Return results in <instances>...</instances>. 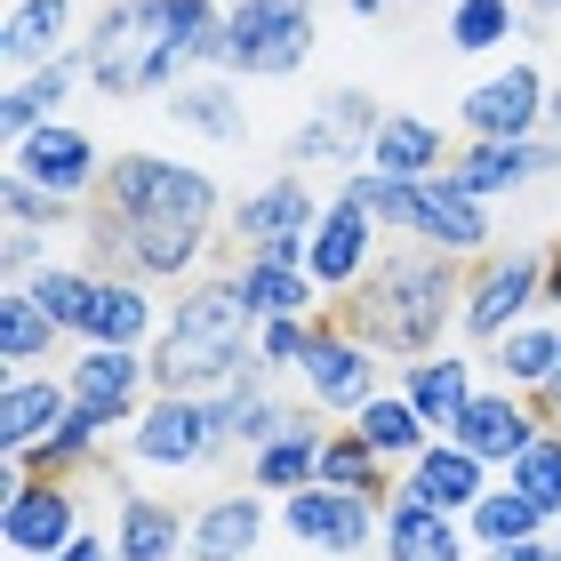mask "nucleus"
Here are the masks:
<instances>
[{"label":"nucleus","instance_id":"1","mask_svg":"<svg viewBox=\"0 0 561 561\" xmlns=\"http://www.w3.org/2000/svg\"><path fill=\"white\" fill-rule=\"evenodd\" d=\"M225 0H105L81 24L89 89L129 105V96H169L185 72H217Z\"/></svg>","mask_w":561,"mask_h":561},{"label":"nucleus","instance_id":"2","mask_svg":"<svg viewBox=\"0 0 561 561\" xmlns=\"http://www.w3.org/2000/svg\"><path fill=\"white\" fill-rule=\"evenodd\" d=\"M353 337H369L386 362H425L457 337V313H466V265L442 257L425 241H393L386 257L369 265L362 289H345L329 305Z\"/></svg>","mask_w":561,"mask_h":561},{"label":"nucleus","instance_id":"3","mask_svg":"<svg viewBox=\"0 0 561 561\" xmlns=\"http://www.w3.org/2000/svg\"><path fill=\"white\" fill-rule=\"evenodd\" d=\"M257 362V313H249L233 265L193 273L185 297L169 305V329L152 337V393H225Z\"/></svg>","mask_w":561,"mask_h":561},{"label":"nucleus","instance_id":"4","mask_svg":"<svg viewBox=\"0 0 561 561\" xmlns=\"http://www.w3.org/2000/svg\"><path fill=\"white\" fill-rule=\"evenodd\" d=\"M321 48V0H225L217 72L233 81H289Z\"/></svg>","mask_w":561,"mask_h":561},{"label":"nucleus","instance_id":"5","mask_svg":"<svg viewBox=\"0 0 561 561\" xmlns=\"http://www.w3.org/2000/svg\"><path fill=\"white\" fill-rule=\"evenodd\" d=\"M105 209L121 217H201V225H217L225 217V185L201 161H176V152H113V169H105Z\"/></svg>","mask_w":561,"mask_h":561},{"label":"nucleus","instance_id":"6","mask_svg":"<svg viewBox=\"0 0 561 561\" xmlns=\"http://www.w3.org/2000/svg\"><path fill=\"white\" fill-rule=\"evenodd\" d=\"M89 529V497L72 490V473H24L0 457V553L48 561Z\"/></svg>","mask_w":561,"mask_h":561},{"label":"nucleus","instance_id":"7","mask_svg":"<svg viewBox=\"0 0 561 561\" xmlns=\"http://www.w3.org/2000/svg\"><path fill=\"white\" fill-rule=\"evenodd\" d=\"M225 449H233V433H225L217 393H152L145 417L129 425V466L145 473H201Z\"/></svg>","mask_w":561,"mask_h":561},{"label":"nucleus","instance_id":"8","mask_svg":"<svg viewBox=\"0 0 561 561\" xmlns=\"http://www.w3.org/2000/svg\"><path fill=\"white\" fill-rule=\"evenodd\" d=\"M529 313H546V249H538V241H514V249H490V257H473L457 337L481 353V345H497L505 329L529 321Z\"/></svg>","mask_w":561,"mask_h":561},{"label":"nucleus","instance_id":"9","mask_svg":"<svg viewBox=\"0 0 561 561\" xmlns=\"http://www.w3.org/2000/svg\"><path fill=\"white\" fill-rule=\"evenodd\" d=\"M273 514H280V538L321 561H362L386 538V505L362 490H329V481H305V490L273 497Z\"/></svg>","mask_w":561,"mask_h":561},{"label":"nucleus","instance_id":"10","mask_svg":"<svg viewBox=\"0 0 561 561\" xmlns=\"http://www.w3.org/2000/svg\"><path fill=\"white\" fill-rule=\"evenodd\" d=\"M321 201L329 193H313V176L280 161L265 185H249L233 209H225V233H233V249H249V257H289V265H305V233H313Z\"/></svg>","mask_w":561,"mask_h":561},{"label":"nucleus","instance_id":"11","mask_svg":"<svg viewBox=\"0 0 561 561\" xmlns=\"http://www.w3.org/2000/svg\"><path fill=\"white\" fill-rule=\"evenodd\" d=\"M297 386H305V401H313L321 417H353L362 401L386 393V353L369 337H353L337 313H321L313 345H305V362H297Z\"/></svg>","mask_w":561,"mask_h":561},{"label":"nucleus","instance_id":"12","mask_svg":"<svg viewBox=\"0 0 561 561\" xmlns=\"http://www.w3.org/2000/svg\"><path fill=\"white\" fill-rule=\"evenodd\" d=\"M9 169L24 176V185H41V193L72 201V209H89V201L105 193L113 152L96 145V137L81 129V121H41L33 137H16V145H9Z\"/></svg>","mask_w":561,"mask_h":561},{"label":"nucleus","instance_id":"13","mask_svg":"<svg viewBox=\"0 0 561 561\" xmlns=\"http://www.w3.org/2000/svg\"><path fill=\"white\" fill-rule=\"evenodd\" d=\"M377 121H386V113H377V96H369V89H337V96H321V105L289 129L280 161L305 169V176H345V169H362V161H369Z\"/></svg>","mask_w":561,"mask_h":561},{"label":"nucleus","instance_id":"14","mask_svg":"<svg viewBox=\"0 0 561 561\" xmlns=\"http://www.w3.org/2000/svg\"><path fill=\"white\" fill-rule=\"evenodd\" d=\"M65 386H72L81 417H96L105 433H129L152 401V353L145 345H81L65 362Z\"/></svg>","mask_w":561,"mask_h":561},{"label":"nucleus","instance_id":"15","mask_svg":"<svg viewBox=\"0 0 561 561\" xmlns=\"http://www.w3.org/2000/svg\"><path fill=\"white\" fill-rule=\"evenodd\" d=\"M377 257H386V225H377L353 193H329L321 217H313V233H305V273L321 280V297L337 305L345 289H362Z\"/></svg>","mask_w":561,"mask_h":561},{"label":"nucleus","instance_id":"16","mask_svg":"<svg viewBox=\"0 0 561 561\" xmlns=\"http://www.w3.org/2000/svg\"><path fill=\"white\" fill-rule=\"evenodd\" d=\"M546 105H553V72L538 57H505V72L466 89V137H546Z\"/></svg>","mask_w":561,"mask_h":561},{"label":"nucleus","instance_id":"17","mask_svg":"<svg viewBox=\"0 0 561 561\" xmlns=\"http://www.w3.org/2000/svg\"><path fill=\"white\" fill-rule=\"evenodd\" d=\"M553 169H561V137L553 129L546 137H466L457 161H449V176L466 193H481V201H514L529 185H546Z\"/></svg>","mask_w":561,"mask_h":561},{"label":"nucleus","instance_id":"18","mask_svg":"<svg viewBox=\"0 0 561 561\" xmlns=\"http://www.w3.org/2000/svg\"><path fill=\"white\" fill-rule=\"evenodd\" d=\"M410 241L442 249V257H457V265H473V257H490V249H497V201L466 193L442 169V176H425V185H417V233Z\"/></svg>","mask_w":561,"mask_h":561},{"label":"nucleus","instance_id":"19","mask_svg":"<svg viewBox=\"0 0 561 561\" xmlns=\"http://www.w3.org/2000/svg\"><path fill=\"white\" fill-rule=\"evenodd\" d=\"M546 425H553V417L538 410V393H514V386H497V377H481V393L466 401V417L449 425V442H466L473 457H490V466L505 473Z\"/></svg>","mask_w":561,"mask_h":561},{"label":"nucleus","instance_id":"20","mask_svg":"<svg viewBox=\"0 0 561 561\" xmlns=\"http://www.w3.org/2000/svg\"><path fill=\"white\" fill-rule=\"evenodd\" d=\"M273 497L265 490H217V497H201L193 505V522H185V561H249L265 538H273Z\"/></svg>","mask_w":561,"mask_h":561},{"label":"nucleus","instance_id":"21","mask_svg":"<svg viewBox=\"0 0 561 561\" xmlns=\"http://www.w3.org/2000/svg\"><path fill=\"white\" fill-rule=\"evenodd\" d=\"M497 481L490 457H473L466 442H449V433H433V442L410 457V466L393 473V497H417L433 514H473V497Z\"/></svg>","mask_w":561,"mask_h":561},{"label":"nucleus","instance_id":"22","mask_svg":"<svg viewBox=\"0 0 561 561\" xmlns=\"http://www.w3.org/2000/svg\"><path fill=\"white\" fill-rule=\"evenodd\" d=\"M169 329V305H161V280L145 273H96L89 289V313H81V345H145Z\"/></svg>","mask_w":561,"mask_h":561},{"label":"nucleus","instance_id":"23","mask_svg":"<svg viewBox=\"0 0 561 561\" xmlns=\"http://www.w3.org/2000/svg\"><path fill=\"white\" fill-rule=\"evenodd\" d=\"M185 522H193L185 505L121 481V490H113V522H105L113 561H185Z\"/></svg>","mask_w":561,"mask_h":561},{"label":"nucleus","instance_id":"24","mask_svg":"<svg viewBox=\"0 0 561 561\" xmlns=\"http://www.w3.org/2000/svg\"><path fill=\"white\" fill-rule=\"evenodd\" d=\"M72 417V386L65 369H9L0 377V457H24L48 425Z\"/></svg>","mask_w":561,"mask_h":561},{"label":"nucleus","instance_id":"25","mask_svg":"<svg viewBox=\"0 0 561 561\" xmlns=\"http://www.w3.org/2000/svg\"><path fill=\"white\" fill-rule=\"evenodd\" d=\"M81 81H89L81 41H72L65 57L33 65V72H9V96H0V129H9V145H16V137H33L41 121H65V105H72V89H81Z\"/></svg>","mask_w":561,"mask_h":561},{"label":"nucleus","instance_id":"26","mask_svg":"<svg viewBox=\"0 0 561 561\" xmlns=\"http://www.w3.org/2000/svg\"><path fill=\"white\" fill-rule=\"evenodd\" d=\"M161 113H169V129L209 137V145H241L249 137V105H241L233 72H185V81L161 96Z\"/></svg>","mask_w":561,"mask_h":561},{"label":"nucleus","instance_id":"27","mask_svg":"<svg viewBox=\"0 0 561 561\" xmlns=\"http://www.w3.org/2000/svg\"><path fill=\"white\" fill-rule=\"evenodd\" d=\"M321 442H329V425L313 401H297V417L273 433V442L249 449V490H265V497H289L305 490V481H321Z\"/></svg>","mask_w":561,"mask_h":561},{"label":"nucleus","instance_id":"28","mask_svg":"<svg viewBox=\"0 0 561 561\" xmlns=\"http://www.w3.org/2000/svg\"><path fill=\"white\" fill-rule=\"evenodd\" d=\"M481 353H457V345H442V353H425V362H401V393L417 401V417L433 425V433H449L457 417H466V401L481 393Z\"/></svg>","mask_w":561,"mask_h":561},{"label":"nucleus","instance_id":"29","mask_svg":"<svg viewBox=\"0 0 561 561\" xmlns=\"http://www.w3.org/2000/svg\"><path fill=\"white\" fill-rule=\"evenodd\" d=\"M377 561H473V529H466V514H433L417 497H393Z\"/></svg>","mask_w":561,"mask_h":561},{"label":"nucleus","instance_id":"30","mask_svg":"<svg viewBox=\"0 0 561 561\" xmlns=\"http://www.w3.org/2000/svg\"><path fill=\"white\" fill-rule=\"evenodd\" d=\"M72 41H81V0H9V16H0L9 72H33L48 57H65Z\"/></svg>","mask_w":561,"mask_h":561},{"label":"nucleus","instance_id":"31","mask_svg":"<svg viewBox=\"0 0 561 561\" xmlns=\"http://www.w3.org/2000/svg\"><path fill=\"white\" fill-rule=\"evenodd\" d=\"M561 362V313H529L514 321L497 345H481V369L497 377V386H514V393H546V377Z\"/></svg>","mask_w":561,"mask_h":561},{"label":"nucleus","instance_id":"32","mask_svg":"<svg viewBox=\"0 0 561 561\" xmlns=\"http://www.w3.org/2000/svg\"><path fill=\"white\" fill-rule=\"evenodd\" d=\"M449 161H457L449 129L425 121V113H410V105H393L386 121H377V137H369V169H386V176H442Z\"/></svg>","mask_w":561,"mask_h":561},{"label":"nucleus","instance_id":"33","mask_svg":"<svg viewBox=\"0 0 561 561\" xmlns=\"http://www.w3.org/2000/svg\"><path fill=\"white\" fill-rule=\"evenodd\" d=\"M233 280H241V297H249L257 321H273V313H329L321 280L305 265H289V257H249V249H233Z\"/></svg>","mask_w":561,"mask_h":561},{"label":"nucleus","instance_id":"34","mask_svg":"<svg viewBox=\"0 0 561 561\" xmlns=\"http://www.w3.org/2000/svg\"><path fill=\"white\" fill-rule=\"evenodd\" d=\"M345 425H353V433H362V442H369L377 457H386V466H393V473H401V466H410V457H417V449L433 442V425L417 417V401H410V393H401V386H386V393H377V401H362V410H353Z\"/></svg>","mask_w":561,"mask_h":561},{"label":"nucleus","instance_id":"35","mask_svg":"<svg viewBox=\"0 0 561 561\" xmlns=\"http://www.w3.org/2000/svg\"><path fill=\"white\" fill-rule=\"evenodd\" d=\"M217 410H225V433H233V449H257V442H273V433L297 417V401L273 386V369H249L241 386H225V393H217Z\"/></svg>","mask_w":561,"mask_h":561},{"label":"nucleus","instance_id":"36","mask_svg":"<svg viewBox=\"0 0 561 561\" xmlns=\"http://www.w3.org/2000/svg\"><path fill=\"white\" fill-rule=\"evenodd\" d=\"M57 337L65 329L48 321V305L24 289V280H9V289H0V362L9 369H41V362H57Z\"/></svg>","mask_w":561,"mask_h":561},{"label":"nucleus","instance_id":"37","mask_svg":"<svg viewBox=\"0 0 561 561\" xmlns=\"http://www.w3.org/2000/svg\"><path fill=\"white\" fill-rule=\"evenodd\" d=\"M466 529H473V553H481V546H514V538H538V529H553V522H546V505L529 497V490H514V481L497 473L490 490L473 497Z\"/></svg>","mask_w":561,"mask_h":561},{"label":"nucleus","instance_id":"38","mask_svg":"<svg viewBox=\"0 0 561 561\" xmlns=\"http://www.w3.org/2000/svg\"><path fill=\"white\" fill-rule=\"evenodd\" d=\"M321 481L329 490H362L377 505H393V466L377 457L353 425H329V442H321Z\"/></svg>","mask_w":561,"mask_h":561},{"label":"nucleus","instance_id":"39","mask_svg":"<svg viewBox=\"0 0 561 561\" xmlns=\"http://www.w3.org/2000/svg\"><path fill=\"white\" fill-rule=\"evenodd\" d=\"M522 0H449V48L457 57H497L505 41H522Z\"/></svg>","mask_w":561,"mask_h":561},{"label":"nucleus","instance_id":"40","mask_svg":"<svg viewBox=\"0 0 561 561\" xmlns=\"http://www.w3.org/2000/svg\"><path fill=\"white\" fill-rule=\"evenodd\" d=\"M105 442H113L105 425L72 410L65 425H48V433H41V442L24 449V457H9V466H24V473H89V466H96V449H105Z\"/></svg>","mask_w":561,"mask_h":561},{"label":"nucleus","instance_id":"41","mask_svg":"<svg viewBox=\"0 0 561 561\" xmlns=\"http://www.w3.org/2000/svg\"><path fill=\"white\" fill-rule=\"evenodd\" d=\"M41 305H48V321L65 329V337H81V313H89V289H96V273L81 265V257H48L33 280H24Z\"/></svg>","mask_w":561,"mask_h":561},{"label":"nucleus","instance_id":"42","mask_svg":"<svg viewBox=\"0 0 561 561\" xmlns=\"http://www.w3.org/2000/svg\"><path fill=\"white\" fill-rule=\"evenodd\" d=\"M505 481L538 497V505H546V522H561V425H546L538 442H529L514 466H505Z\"/></svg>","mask_w":561,"mask_h":561},{"label":"nucleus","instance_id":"43","mask_svg":"<svg viewBox=\"0 0 561 561\" xmlns=\"http://www.w3.org/2000/svg\"><path fill=\"white\" fill-rule=\"evenodd\" d=\"M0 217H9V225H33V233H65V225H81L89 209H72V201L41 193V185H24V176L9 169V176H0Z\"/></svg>","mask_w":561,"mask_h":561},{"label":"nucleus","instance_id":"44","mask_svg":"<svg viewBox=\"0 0 561 561\" xmlns=\"http://www.w3.org/2000/svg\"><path fill=\"white\" fill-rule=\"evenodd\" d=\"M313 321H321V313H273V321H257V362H265L273 377H297L305 345H313Z\"/></svg>","mask_w":561,"mask_h":561},{"label":"nucleus","instance_id":"45","mask_svg":"<svg viewBox=\"0 0 561 561\" xmlns=\"http://www.w3.org/2000/svg\"><path fill=\"white\" fill-rule=\"evenodd\" d=\"M48 257H57V241L33 233V225H9V233H0V273H9V280H33Z\"/></svg>","mask_w":561,"mask_h":561},{"label":"nucleus","instance_id":"46","mask_svg":"<svg viewBox=\"0 0 561 561\" xmlns=\"http://www.w3.org/2000/svg\"><path fill=\"white\" fill-rule=\"evenodd\" d=\"M473 561H561V546H553V529H538V538H514V546H481Z\"/></svg>","mask_w":561,"mask_h":561},{"label":"nucleus","instance_id":"47","mask_svg":"<svg viewBox=\"0 0 561 561\" xmlns=\"http://www.w3.org/2000/svg\"><path fill=\"white\" fill-rule=\"evenodd\" d=\"M48 561H113V538L105 529H81V538H72L65 553H48Z\"/></svg>","mask_w":561,"mask_h":561},{"label":"nucleus","instance_id":"48","mask_svg":"<svg viewBox=\"0 0 561 561\" xmlns=\"http://www.w3.org/2000/svg\"><path fill=\"white\" fill-rule=\"evenodd\" d=\"M546 313H561V241L546 249Z\"/></svg>","mask_w":561,"mask_h":561},{"label":"nucleus","instance_id":"49","mask_svg":"<svg viewBox=\"0 0 561 561\" xmlns=\"http://www.w3.org/2000/svg\"><path fill=\"white\" fill-rule=\"evenodd\" d=\"M538 410H546V417L561 425V362H553V377H546V393H538Z\"/></svg>","mask_w":561,"mask_h":561},{"label":"nucleus","instance_id":"50","mask_svg":"<svg viewBox=\"0 0 561 561\" xmlns=\"http://www.w3.org/2000/svg\"><path fill=\"white\" fill-rule=\"evenodd\" d=\"M393 0H345V16H362V24H386Z\"/></svg>","mask_w":561,"mask_h":561},{"label":"nucleus","instance_id":"51","mask_svg":"<svg viewBox=\"0 0 561 561\" xmlns=\"http://www.w3.org/2000/svg\"><path fill=\"white\" fill-rule=\"evenodd\" d=\"M546 129L561 137V72H553V105H546Z\"/></svg>","mask_w":561,"mask_h":561},{"label":"nucleus","instance_id":"52","mask_svg":"<svg viewBox=\"0 0 561 561\" xmlns=\"http://www.w3.org/2000/svg\"><path fill=\"white\" fill-rule=\"evenodd\" d=\"M522 9L538 16V24H546V16H561V0H522Z\"/></svg>","mask_w":561,"mask_h":561},{"label":"nucleus","instance_id":"53","mask_svg":"<svg viewBox=\"0 0 561 561\" xmlns=\"http://www.w3.org/2000/svg\"><path fill=\"white\" fill-rule=\"evenodd\" d=\"M553 546H561V522H553Z\"/></svg>","mask_w":561,"mask_h":561},{"label":"nucleus","instance_id":"54","mask_svg":"<svg viewBox=\"0 0 561 561\" xmlns=\"http://www.w3.org/2000/svg\"><path fill=\"white\" fill-rule=\"evenodd\" d=\"M9 561H24V553H9Z\"/></svg>","mask_w":561,"mask_h":561}]
</instances>
